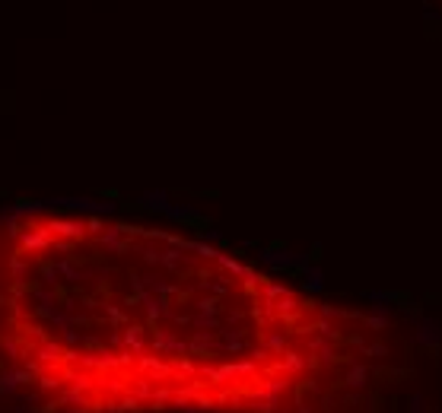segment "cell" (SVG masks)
<instances>
[{
	"mask_svg": "<svg viewBox=\"0 0 442 413\" xmlns=\"http://www.w3.org/2000/svg\"><path fill=\"white\" fill-rule=\"evenodd\" d=\"M0 197H4V191H0Z\"/></svg>",
	"mask_w": 442,
	"mask_h": 413,
	"instance_id": "1",
	"label": "cell"
}]
</instances>
